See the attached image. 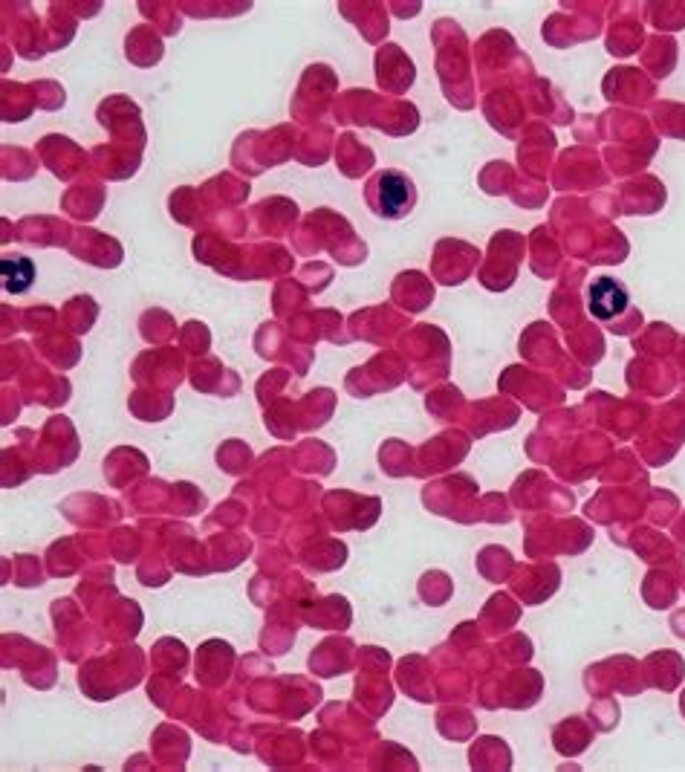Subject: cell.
<instances>
[{
	"instance_id": "cell-1",
	"label": "cell",
	"mask_w": 685,
	"mask_h": 772,
	"mask_svg": "<svg viewBox=\"0 0 685 772\" xmlns=\"http://www.w3.org/2000/svg\"><path fill=\"white\" fill-rule=\"evenodd\" d=\"M414 186L408 183L405 174L399 171H385L376 177L373 188V209L382 217H402L405 212L414 209Z\"/></svg>"
},
{
	"instance_id": "cell-2",
	"label": "cell",
	"mask_w": 685,
	"mask_h": 772,
	"mask_svg": "<svg viewBox=\"0 0 685 772\" xmlns=\"http://www.w3.org/2000/svg\"><path fill=\"white\" fill-rule=\"evenodd\" d=\"M587 307L599 321L616 319L628 307V290L613 278H599L587 293Z\"/></svg>"
},
{
	"instance_id": "cell-3",
	"label": "cell",
	"mask_w": 685,
	"mask_h": 772,
	"mask_svg": "<svg viewBox=\"0 0 685 772\" xmlns=\"http://www.w3.org/2000/svg\"><path fill=\"white\" fill-rule=\"evenodd\" d=\"M3 287L6 293H24L32 284V264L27 258H3Z\"/></svg>"
}]
</instances>
